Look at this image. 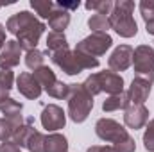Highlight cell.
Masks as SVG:
<instances>
[{
    "label": "cell",
    "instance_id": "obj_1",
    "mask_svg": "<svg viewBox=\"0 0 154 152\" xmlns=\"http://www.w3.org/2000/svg\"><path fill=\"white\" fill-rule=\"evenodd\" d=\"M5 31L16 36V41L22 50L31 52L36 48L41 34L45 32V23L29 11H20L7 20Z\"/></svg>",
    "mask_w": 154,
    "mask_h": 152
},
{
    "label": "cell",
    "instance_id": "obj_2",
    "mask_svg": "<svg viewBox=\"0 0 154 152\" xmlns=\"http://www.w3.org/2000/svg\"><path fill=\"white\" fill-rule=\"evenodd\" d=\"M134 2L131 0H118L113 5V11L109 14V25L115 29V32L122 38H133L138 32V25L133 18Z\"/></svg>",
    "mask_w": 154,
    "mask_h": 152
},
{
    "label": "cell",
    "instance_id": "obj_3",
    "mask_svg": "<svg viewBox=\"0 0 154 152\" xmlns=\"http://www.w3.org/2000/svg\"><path fill=\"white\" fill-rule=\"evenodd\" d=\"M68 116L72 122L82 123L93 109V97L82 88V84H68Z\"/></svg>",
    "mask_w": 154,
    "mask_h": 152
},
{
    "label": "cell",
    "instance_id": "obj_4",
    "mask_svg": "<svg viewBox=\"0 0 154 152\" xmlns=\"http://www.w3.org/2000/svg\"><path fill=\"white\" fill-rule=\"evenodd\" d=\"M133 65H134V74L140 79L154 82V48L149 45H140L134 48L133 54Z\"/></svg>",
    "mask_w": 154,
    "mask_h": 152
},
{
    "label": "cell",
    "instance_id": "obj_5",
    "mask_svg": "<svg viewBox=\"0 0 154 152\" xmlns=\"http://www.w3.org/2000/svg\"><path fill=\"white\" fill-rule=\"evenodd\" d=\"M111 45H113V39L108 32H91L90 36L81 39L75 45V48L91 57H99V56H104L111 48Z\"/></svg>",
    "mask_w": 154,
    "mask_h": 152
},
{
    "label": "cell",
    "instance_id": "obj_6",
    "mask_svg": "<svg viewBox=\"0 0 154 152\" xmlns=\"http://www.w3.org/2000/svg\"><path fill=\"white\" fill-rule=\"evenodd\" d=\"M95 134L102 140V141H109L116 143L120 140H124L129 132L127 129H124V125H120L113 118H100L95 123Z\"/></svg>",
    "mask_w": 154,
    "mask_h": 152
},
{
    "label": "cell",
    "instance_id": "obj_7",
    "mask_svg": "<svg viewBox=\"0 0 154 152\" xmlns=\"http://www.w3.org/2000/svg\"><path fill=\"white\" fill-rule=\"evenodd\" d=\"M41 125L43 129L47 131H59L66 125V114L63 111V108L56 106V104H48L43 108V113H41Z\"/></svg>",
    "mask_w": 154,
    "mask_h": 152
},
{
    "label": "cell",
    "instance_id": "obj_8",
    "mask_svg": "<svg viewBox=\"0 0 154 152\" xmlns=\"http://www.w3.org/2000/svg\"><path fill=\"white\" fill-rule=\"evenodd\" d=\"M133 54H134L133 47H129V45H118L113 50V54L109 56V59H108L109 70L111 72H125L133 65Z\"/></svg>",
    "mask_w": 154,
    "mask_h": 152
},
{
    "label": "cell",
    "instance_id": "obj_9",
    "mask_svg": "<svg viewBox=\"0 0 154 152\" xmlns=\"http://www.w3.org/2000/svg\"><path fill=\"white\" fill-rule=\"evenodd\" d=\"M48 56H50L52 63L56 66H59L66 75H79L82 72V68L79 66V63L75 59L74 50L66 48V50H59V52H54V54H48Z\"/></svg>",
    "mask_w": 154,
    "mask_h": 152
},
{
    "label": "cell",
    "instance_id": "obj_10",
    "mask_svg": "<svg viewBox=\"0 0 154 152\" xmlns=\"http://www.w3.org/2000/svg\"><path fill=\"white\" fill-rule=\"evenodd\" d=\"M151 90H152V84L149 81L134 77L133 82H131V86H129V90H127L129 104H133V106H143L145 100L151 95Z\"/></svg>",
    "mask_w": 154,
    "mask_h": 152
},
{
    "label": "cell",
    "instance_id": "obj_11",
    "mask_svg": "<svg viewBox=\"0 0 154 152\" xmlns=\"http://www.w3.org/2000/svg\"><path fill=\"white\" fill-rule=\"evenodd\" d=\"M16 88H18V91L25 99H31V100L39 99V95L43 91V88L38 82V79L32 75L31 72H23V74H20L16 77Z\"/></svg>",
    "mask_w": 154,
    "mask_h": 152
},
{
    "label": "cell",
    "instance_id": "obj_12",
    "mask_svg": "<svg viewBox=\"0 0 154 152\" xmlns=\"http://www.w3.org/2000/svg\"><path fill=\"white\" fill-rule=\"evenodd\" d=\"M20 56H22V48H20L18 41L7 39L2 52H0V70H11V68L18 66Z\"/></svg>",
    "mask_w": 154,
    "mask_h": 152
},
{
    "label": "cell",
    "instance_id": "obj_13",
    "mask_svg": "<svg viewBox=\"0 0 154 152\" xmlns=\"http://www.w3.org/2000/svg\"><path fill=\"white\" fill-rule=\"evenodd\" d=\"M97 81L100 86V91H106L109 95H116L124 91V79L120 74L111 72V70H104L97 74Z\"/></svg>",
    "mask_w": 154,
    "mask_h": 152
},
{
    "label": "cell",
    "instance_id": "obj_14",
    "mask_svg": "<svg viewBox=\"0 0 154 152\" xmlns=\"http://www.w3.org/2000/svg\"><path fill=\"white\" fill-rule=\"evenodd\" d=\"M149 122V109L145 106H129L125 111H124V123L129 127V129H142L145 127Z\"/></svg>",
    "mask_w": 154,
    "mask_h": 152
},
{
    "label": "cell",
    "instance_id": "obj_15",
    "mask_svg": "<svg viewBox=\"0 0 154 152\" xmlns=\"http://www.w3.org/2000/svg\"><path fill=\"white\" fill-rule=\"evenodd\" d=\"M32 134H34V118H32V116H27V118L23 120V123L14 129L11 141H14L20 149H22V147H27V141H29V138H31Z\"/></svg>",
    "mask_w": 154,
    "mask_h": 152
},
{
    "label": "cell",
    "instance_id": "obj_16",
    "mask_svg": "<svg viewBox=\"0 0 154 152\" xmlns=\"http://www.w3.org/2000/svg\"><path fill=\"white\" fill-rule=\"evenodd\" d=\"M22 111H23V104L14 100V99H11V97L5 99L0 104V113L4 114V118H7L11 122H23Z\"/></svg>",
    "mask_w": 154,
    "mask_h": 152
},
{
    "label": "cell",
    "instance_id": "obj_17",
    "mask_svg": "<svg viewBox=\"0 0 154 152\" xmlns=\"http://www.w3.org/2000/svg\"><path fill=\"white\" fill-rule=\"evenodd\" d=\"M48 25L54 32H65V29L70 25V13L59 7H54L50 18H48Z\"/></svg>",
    "mask_w": 154,
    "mask_h": 152
},
{
    "label": "cell",
    "instance_id": "obj_18",
    "mask_svg": "<svg viewBox=\"0 0 154 152\" xmlns=\"http://www.w3.org/2000/svg\"><path fill=\"white\" fill-rule=\"evenodd\" d=\"M131 104H129V97H127V91H122V93H116V95H109L104 104H102V111L106 113H111V111H118V109H127Z\"/></svg>",
    "mask_w": 154,
    "mask_h": 152
},
{
    "label": "cell",
    "instance_id": "obj_19",
    "mask_svg": "<svg viewBox=\"0 0 154 152\" xmlns=\"http://www.w3.org/2000/svg\"><path fill=\"white\" fill-rule=\"evenodd\" d=\"M45 152H68V140L59 132H52L45 140Z\"/></svg>",
    "mask_w": 154,
    "mask_h": 152
},
{
    "label": "cell",
    "instance_id": "obj_20",
    "mask_svg": "<svg viewBox=\"0 0 154 152\" xmlns=\"http://www.w3.org/2000/svg\"><path fill=\"white\" fill-rule=\"evenodd\" d=\"M68 48V41L65 32H50L47 36V54H54L59 50H66Z\"/></svg>",
    "mask_w": 154,
    "mask_h": 152
},
{
    "label": "cell",
    "instance_id": "obj_21",
    "mask_svg": "<svg viewBox=\"0 0 154 152\" xmlns=\"http://www.w3.org/2000/svg\"><path fill=\"white\" fill-rule=\"evenodd\" d=\"M32 75L38 79V82L41 84V88H43V90L50 88V86L57 81V77H56V74L52 72V68H48L47 65L39 66L38 70H34V74H32Z\"/></svg>",
    "mask_w": 154,
    "mask_h": 152
},
{
    "label": "cell",
    "instance_id": "obj_22",
    "mask_svg": "<svg viewBox=\"0 0 154 152\" xmlns=\"http://www.w3.org/2000/svg\"><path fill=\"white\" fill-rule=\"evenodd\" d=\"M14 84V74L11 70H0V104L9 99V91Z\"/></svg>",
    "mask_w": 154,
    "mask_h": 152
},
{
    "label": "cell",
    "instance_id": "obj_23",
    "mask_svg": "<svg viewBox=\"0 0 154 152\" xmlns=\"http://www.w3.org/2000/svg\"><path fill=\"white\" fill-rule=\"evenodd\" d=\"M88 27L93 31V32H108L109 29H111V25H109V16H106V14H93V16H90L88 18Z\"/></svg>",
    "mask_w": 154,
    "mask_h": 152
},
{
    "label": "cell",
    "instance_id": "obj_24",
    "mask_svg": "<svg viewBox=\"0 0 154 152\" xmlns=\"http://www.w3.org/2000/svg\"><path fill=\"white\" fill-rule=\"evenodd\" d=\"M45 56H47V52H41L38 48L27 52L25 54V65H27V68H31L34 72V70H38L39 66H43L45 65Z\"/></svg>",
    "mask_w": 154,
    "mask_h": 152
},
{
    "label": "cell",
    "instance_id": "obj_25",
    "mask_svg": "<svg viewBox=\"0 0 154 152\" xmlns=\"http://www.w3.org/2000/svg\"><path fill=\"white\" fill-rule=\"evenodd\" d=\"M113 5H115V2H111V0H91V2L84 4L86 9H90V11L93 9V11H97V14H106V16L111 14Z\"/></svg>",
    "mask_w": 154,
    "mask_h": 152
},
{
    "label": "cell",
    "instance_id": "obj_26",
    "mask_svg": "<svg viewBox=\"0 0 154 152\" xmlns=\"http://www.w3.org/2000/svg\"><path fill=\"white\" fill-rule=\"evenodd\" d=\"M25 120V118H23ZM23 122H11L7 118H0V141H9L13 138V132L18 125H22Z\"/></svg>",
    "mask_w": 154,
    "mask_h": 152
},
{
    "label": "cell",
    "instance_id": "obj_27",
    "mask_svg": "<svg viewBox=\"0 0 154 152\" xmlns=\"http://www.w3.org/2000/svg\"><path fill=\"white\" fill-rule=\"evenodd\" d=\"M31 7L36 11V14L48 20L52 11H54V7H56V4L50 2V0H31Z\"/></svg>",
    "mask_w": 154,
    "mask_h": 152
},
{
    "label": "cell",
    "instance_id": "obj_28",
    "mask_svg": "<svg viewBox=\"0 0 154 152\" xmlns=\"http://www.w3.org/2000/svg\"><path fill=\"white\" fill-rule=\"evenodd\" d=\"M45 140H47V136H45L43 132L34 131V134L29 138L25 149L29 152H45Z\"/></svg>",
    "mask_w": 154,
    "mask_h": 152
},
{
    "label": "cell",
    "instance_id": "obj_29",
    "mask_svg": "<svg viewBox=\"0 0 154 152\" xmlns=\"http://www.w3.org/2000/svg\"><path fill=\"white\" fill-rule=\"evenodd\" d=\"M74 54H75L77 63H79V66L82 70H91V68L99 66V59L97 57H91V56H88V54H84V52H81L77 48H74Z\"/></svg>",
    "mask_w": 154,
    "mask_h": 152
},
{
    "label": "cell",
    "instance_id": "obj_30",
    "mask_svg": "<svg viewBox=\"0 0 154 152\" xmlns=\"http://www.w3.org/2000/svg\"><path fill=\"white\" fill-rule=\"evenodd\" d=\"M50 97H54V99H66L68 97V84H65L63 81H56L50 88H47L45 90Z\"/></svg>",
    "mask_w": 154,
    "mask_h": 152
},
{
    "label": "cell",
    "instance_id": "obj_31",
    "mask_svg": "<svg viewBox=\"0 0 154 152\" xmlns=\"http://www.w3.org/2000/svg\"><path fill=\"white\" fill-rule=\"evenodd\" d=\"M113 149H115L116 152H134V150H136L134 138H133L131 134H127L124 140H120V141L113 143Z\"/></svg>",
    "mask_w": 154,
    "mask_h": 152
},
{
    "label": "cell",
    "instance_id": "obj_32",
    "mask_svg": "<svg viewBox=\"0 0 154 152\" xmlns=\"http://www.w3.org/2000/svg\"><path fill=\"white\" fill-rule=\"evenodd\" d=\"M140 13L145 23L154 22V0H142L140 2Z\"/></svg>",
    "mask_w": 154,
    "mask_h": 152
},
{
    "label": "cell",
    "instance_id": "obj_33",
    "mask_svg": "<svg viewBox=\"0 0 154 152\" xmlns=\"http://www.w3.org/2000/svg\"><path fill=\"white\" fill-rule=\"evenodd\" d=\"M143 147L147 152H154V123L152 120L147 122L145 132H143Z\"/></svg>",
    "mask_w": 154,
    "mask_h": 152
},
{
    "label": "cell",
    "instance_id": "obj_34",
    "mask_svg": "<svg viewBox=\"0 0 154 152\" xmlns=\"http://www.w3.org/2000/svg\"><path fill=\"white\" fill-rule=\"evenodd\" d=\"M82 88H84L91 97L102 93V91H100V86H99V81H97V74H91L90 77H86V81L82 82Z\"/></svg>",
    "mask_w": 154,
    "mask_h": 152
},
{
    "label": "cell",
    "instance_id": "obj_35",
    "mask_svg": "<svg viewBox=\"0 0 154 152\" xmlns=\"http://www.w3.org/2000/svg\"><path fill=\"white\" fill-rule=\"evenodd\" d=\"M0 152H22V149L14 143V141H4L2 145H0Z\"/></svg>",
    "mask_w": 154,
    "mask_h": 152
},
{
    "label": "cell",
    "instance_id": "obj_36",
    "mask_svg": "<svg viewBox=\"0 0 154 152\" xmlns=\"http://www.w3.org/2000/svg\"><path fill=\"white\" fill-rule=\"evenodd\" d=\"M81 4L79 2H63V0H59V2H56V7H59V9H65V11H74V9H77Z\"/></svg>",
    "mask_w": 154,
    "mask_h": 152
},
{
    "label": "cell",
    "instance_id": "obj_37",
    "mask_svg": "<svg viewBox=\"0 0 154 152\" xmlns=\"http://www.w3.org/2000/svg\"><path fill=\"white\" fill-rule=\"evenodd\" d=\"M86 152H116L113 147H102V145H93V147H90Z\"/></svg>",
    "mask_w": 154,
    "mask_h": 152
},
{
    "label": "cell",
    "instance_id": "obj_38",
    "mask_svg": "<svg viewBox=\"0 0 154 152\" xmlns=\"http://www.w3.org/2000/svg\"><path fill=\"white\" fill-rule=\"evenodd\" d=\"M5 41H7V39H5V27H4V25L0 23V50L4 48V45H5Z\"/></svg>",
    "mask_w": 154,
    "mask_h": 152
},
{
    "label": "cell",
    "instance_id": "obj_39",
    "mask_svg": "<svg viewBox=\"0 0 154 152\" xmlns=\"http://www.w3.org/2000/svg\"><path fill=\"white\" fill-rule=\"evenodd\" d=\"M145 29H147V34L154 36V22H149V23H145Z\"/></svg>",
    "mask_w": 154,
    "mask_h": 152
},
{
    "label": "cell",
    "instance_id": "obj_40",
    "mask_svg": "<svg viewBox=\"0 0 154 152\" xmlns=\"http://www.w3.org/2000/svg\"><path fill=\"white\" fill-rule=\"evenodd\" d=\"M152 123H154V118H152Z\"/></svg>",
    "mask_w": 154,
    "mask_h": 152
},
{
    "label": "cell",
    "instance_id": "obj_41",
    "mask_svg": "<svg viewBox=\"0 0 154 152\" xmlns=\"http://www.w3.org/2000/svg\"><path fill=\"white\" fill-rule=\"evenodd\" d=\"M0 7H2V4H0Z\"/></svg>",
    "mask_w": 154,
    "mask_h": 152
}]
</instances>
